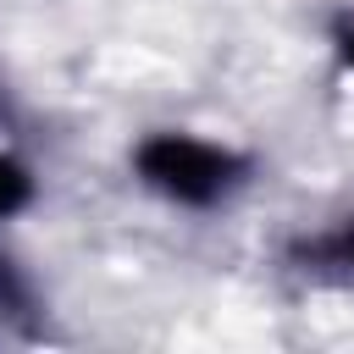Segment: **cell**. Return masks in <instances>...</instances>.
<instances>
[{"label":"cell","mask_w":354,"mask_h":354,"mask_svg":"<svg viewBox=\"0 0 354 354\" xmlns=\"http://www.w3.org/2000/svg\"><path fill=\"white\" fill-rule=\"evenodd\" d=\"M288 260L304 277H337V282H348L354 277V216H343V221H332L321 232H304Z\"/></svg>","instance_id":"cell-2"},{"label":"cell","mask_w":354,"mask_h":354,"mask_svg":"<svg viewBox=\"0 0 354 354\" xmlns=\"http://www.w3.org/2000/svg\"><path fill=\"white\" fill-rule=\"evenodd\" d=\"M133 171L149 194L188 205V210H210V205H221L227 194L243 188L249 155L210 144V138H194V133H149L133 149Z\"/></svg>","instance_id":"cell-1"},{"label":"cell","mask_w":354,"mask_h":354,"mask_svg":"<svg viewBox=\"0 0 354 354\" xmlns=\"http://www.w3.org/2000/svg\"><path fill=\"white\" fill-rule=\"evenodd\" d=\"M332 44H337L343 66H354V11H348V17H337V28H332Z\"/></svg>","instance_id":"cell-4"},{"label":"cell","mask_w":354,"mask_h":354,"mask_svg":"<svg viewBox=\"0 0 354 354\" xmlns=\"http://www.w3.org/2000/svg\"><path fill=\"white\" fill-rule=\"evenodd\" d=\"M28 199H33V171L17 155L0 149V221L17 216V210H28Z\"/></svg>","instance_id":"cell-3"}]
</instances>
